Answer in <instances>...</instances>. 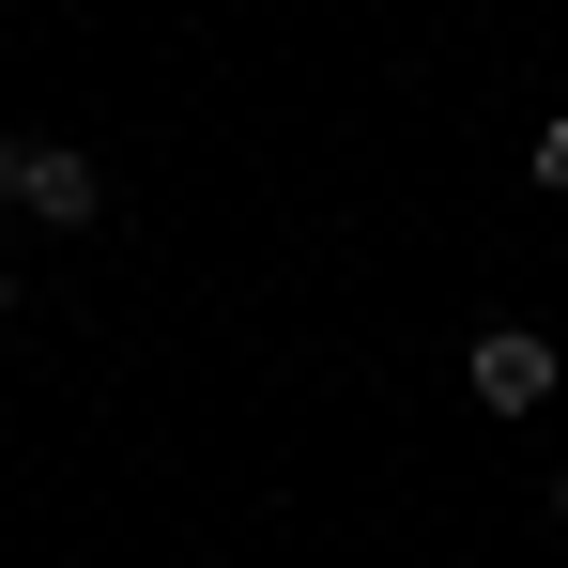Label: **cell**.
<instances>
[{
	"instance_id": "7a4b0ae2",
	"label": "cell",
	"mask_w": 568,
	"mask_h": 568,
	"mask_svg": "<svg viewBox=\"0 0 568 568\" xmlns=\"http://www.w3.org/2000/svg\"><path fill=\"white\" fill-rule=\"evenodd\" d=\"M476 399H491V415H538V399H554V338H538V323H491V338H476Z\"/></svg>"
},
{
	"instance_id": "3957f363",
	"label": "cell",
	"mask_w": 568,
	"mask_h": 568,
	"mask_svg": "<svg viewBox=\"0 0 568 568\" xmlns=\"http://www.w3.org/2000/svg\"><path fill=\"white\" fill-rule=\"evenodd\" d=\"M538 185H554V200H568V123H538Z\"/></svg>"
},
{
	"instance_id": "277c9868",
	"label": "cell",
	"mask_w": 568,
	"mask_h": 568,
	"mask_svg": "<svg viewBox=\"0 0 568 568\" xmlns=\"http://www.w3.org/2000/svg\"><path fill=\"white\" fill-rule=\"evenodd\" d=\"M0 292H16V277H0Z\"/></svg>"
},
{
	"instance_id": "6da1fadb",
	"label": "cell",
	"mask_w": 568,
	"mask_h": 568,
	"mask_svg": "<svg viewBox=\"0 0 568 568\" xmlns=\"http://www.w3.org/2000/svg\"><path fill=\"white\" fill-rule=\"evenodd\" d=\"M0 215H47V231H93L108 215V170L78 139H0Z\"/></svg>"
}]
</instances>
